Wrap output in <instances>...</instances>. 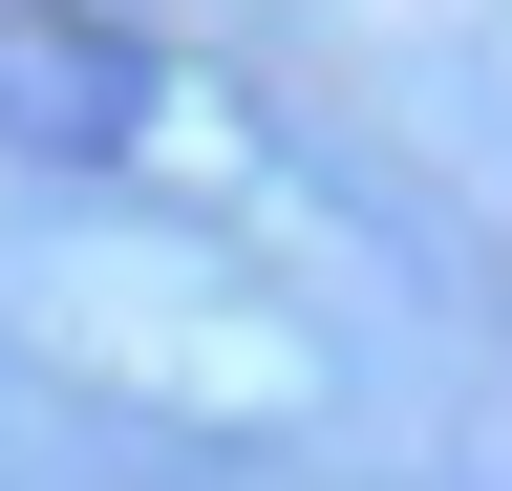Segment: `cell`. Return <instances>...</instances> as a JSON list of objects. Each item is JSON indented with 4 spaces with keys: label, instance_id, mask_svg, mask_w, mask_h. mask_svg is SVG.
Returning a JSON list of instances; mask_svg holds the SVG:
<instances>
[{
    "label": "cell",
    "instance_id": "6da1fadb",
    "mask_svg": "<svg viewBox=\"0 0 512 491\" xmlns=\"http://www.w3.org/2000/svg\"><path fill=\"white\" fill-rule=\"evenodd\" d=\"M150 107H171L150 22H0V129L22 150H128Z\"/></svg>",
    "mask_w": 512,
    "mask_h": 491
}]
</instances>
